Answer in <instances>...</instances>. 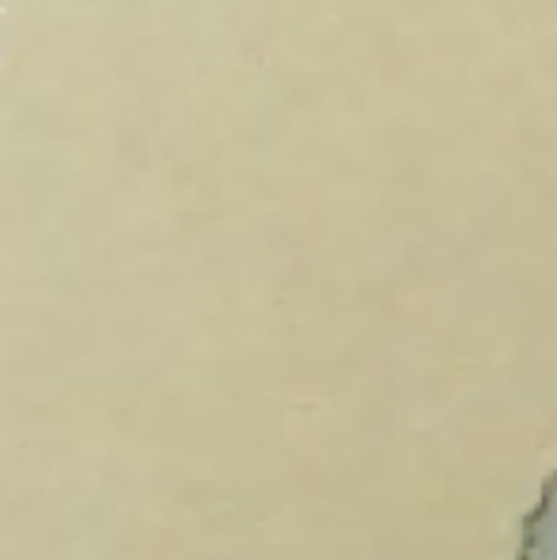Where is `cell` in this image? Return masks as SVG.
I'll return each instance as SVG.
<instances>
[{
  "instance_id": "cell-1",
  "label": "cell",
  "mask_w": 557,
  "mask_h": 560,
  "mask_svg": "<svg viewBox=\"0 0 557 560\" xmlns=\"http://www.w3.org/2000/svg\"><path fill=\"white\" fill-rule=\"evenodd\" d=\"M520 560H557V472L546 477L543 495L523 518Z\"/></svg>"
}]
</instances>
